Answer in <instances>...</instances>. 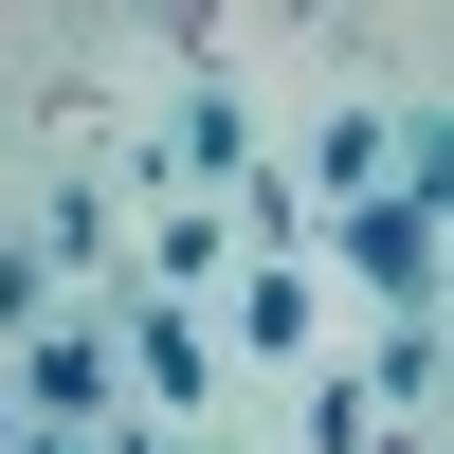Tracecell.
Masks as SVG:
<instances>
[{"label":"cell","mask_w":454,"mask_h":454,"mask_svg":"<svg viewBox=\"0 0 454 454\" xmlns=\"http://www.w3.org/2000/svg\"><path fill=\"white\" fill-rule=\"evenodd\" d=\"M0 454H19V436H0Z\"/></svg>","instance_id":"obj_4"},{"label":"cell","mask_w":454,"mask_h":454,"mask_svg":"<svg viewBox=\"0 0 454 454\" xmlns=\"http://www.w3.org/2000/svg\"><path fill=\"white\" fill-rule=\"evenodd\" d=\"M91 382H109V364L73 346V327H36V419H55V436H91Z\"/></svg>","instance_id":"obj_1"},{"label":"cell","mask_w":454,"mask_h":454,"mask_svg":"<svg viewBox=\"0 0 454 454\" xmlns=\"http://www.w3.org/2000/svg\"><path fill=\"white\" fill-rule=\"evenodd\" d=\"M419 254H436L419 200H364V291H419Z\"/></svg>","instance_id":"obj_2"},{"label":"cell","mask_w":454,"mask_h":454,"mask_svg":"<svg viewBox=\"0 0 454 454\" xmlns=\"http://www.w3.org/2000/svg\"><path fill=\"white\" fill-rule=\"evenodd\" d=\"M19 454H109V436H55V419H36V436H19Z\"/></svg>","instance_id":"obj_3"}]
</instances>
